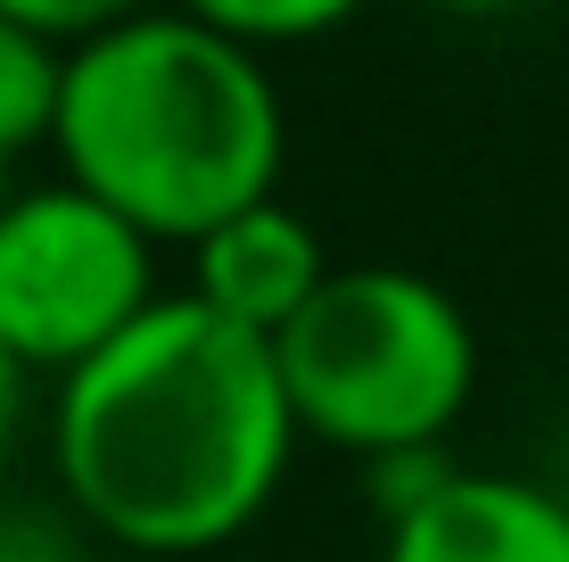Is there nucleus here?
<instances>
[{"mask_svg": "<svg viewBox=\"0 0 569 562\" xmlns=\"http://www.w3.org/2000/svg\"><path fill=\"white\" fill-rule=\"evenodd\" d=\"M380 562H569V496L512 472H446L388 521Z\"/></svg>", "mask_w": 569, "mask_h": 562, "instance_id": "5", "label": "nucleus"}, {"mask_svg": "<svg viewBox=\"0 0 569 562\" xmlns=\"http://www.w3.org/2000/svg\"><path fill=\"white\" fill-rule=\"evenodd\" d=\"M0 562H74V546L33 521H0Z\"/></svg>", "mask_w": 569, "mask_h": 562, "instance_id": "11", "label": "nucleus"}, {"mask_svg": "<svg viewBox=\"0 0 569 562\" xmlns=\"http://www.w3.org/2000/svg\"><path fill=\"white\" fill-rule=\"evenodd\" d=\"M58 91H67V42H50V33L0 17V166L50 149Z\"/></svg>", "mask_w": 569, "mask_h": 562, "instance_id": "7", "label": "nucleus"}, {"mask_svg": "<svg viewBox=\"0 0 569 562\" xmlns=\"http://www.w3.org/2000/svg\"><path fill=\"white\" fill-rule=\"evenodd\" d=\"M132 9H149V0H0V17H17V26H33V33H50V42H91L100 26H116V17H132Z\"/></svg>", "mask_w": 569, "mask_h": 562, "instance_id": "9", "label": "nucleus"}, {"mask_svg": "<svg viewBox=\"0 0 569 562\" xmlns=\"http://www.w3.org/2000/svg\"><path fill=\"white\" fill-rule=\"evenodd\" d=\"M26 390H33V373H26V364H17V347L0 339V463H9L17 431H26Z\"/></svg>", "mask_w": 569, "mask_h": 562, "instance_id": "10", "label": "nucleus"}, {"mask_svg": "<svg viewBox=\"0 0 569 562\" xmlns=\"http://www.w3.org/2000/svg\"><path fill=\"white\" fill-rule=\"evenodd\" d=\"M0 199H9V166H0Z\"/></svg>", "mask_w": 569, "mask_h": 562, "instance_id": "13", "label": "nucleus"}, {"mask_svg": "<svg viewBox=\"0 0 569 562\" xmlns=\"http://www.w3.org/2000/svg\"><path fill=\"white\" fill-rule=\"evenodd\" d=\"M182 9H199L207 26L240 33L257 50H281V42H313V33L347 26L363 0H182Z\"/></svg>", "mask_w": 569, "mask_h": 562, "instance_id": "8", "label": "nucleus"}, {"mask_svg": "<svg viewBox=\"0 0 569 562\" xmlns=\"http://www.w3.org/2000/svg\"><path fill=\"white\" fill-rule=\"evenodd\" d=\"M322 282H330L322 240H313V224L289 216L281 199H257V207H240V216H223L207 240H190V289H199L207 306H223L231 323L264 332V339L281 332Z\"/></svg>", "mask_w": 569, "mask_h": 562, "instance_id": "6", "label": "nucleus"}, {"mask_svg": "<svg viewBox=\"0 0 569 562\" xmlns=\"http://www.w3.org/2000/svg\"><path fill=\"white\" fill-rule=\"evenodd\" d=\"M298 438L272 339L199 289L157 298L50 390L58 496L124 554H214L257 530Z\"/></svg>", "mask_w": 569, "mask_h": 562, "instance_id": "1", "label": "nucleus"}, {"mask_svg": "<svg viewBox=\"0 0 569 562\" xmlns=\"http://www.w3.org/2000/svg\"><path fill=\"white\" fill-rule=\"evenodd\" d=\"M429 9H455V17H496V9H520V0H429Z\"/></svg>", "mask_w": 569, "mask_h": 562, "instance_id": "12", "label": "nucleus"}, {"mask_svg": "<svg viewBox=\"0 0 569 562\" xmlns=\"http://www.w3.org/2000/svg\"><path fill=\"white\" fill-rule=\"evenodd\" d=\"M298 431L330 455L438 447L479 390V332L455 289L405 265H330L298 315L272 332Z\"/></svg>", "mask_w": 569, "mask_h": 562, "instance_id": "3", "label": "nucleus"}, {"mask_svg": "<svg viewBox=\"0 0 569 562\" xmlns=\"http://www.w3.org/2000/svg\"><path fill=\"white\" fill-rule=\"evenodd\" d=\"M157 231L83 190L74 174L0 199V339L26 373H74L91 347L141 323L157 289Z\"/></svg>", "mask_w": 569, "mask_h": 562, "instance_id": "4", "label": "nucleus"}, {"mask_svg": "<svg viewBox=\"0 0 569 562\" xmlns=\"http://www.w3.org/2000/svg\"><path fill=\"white\" fill-rule=\"evenodd\" d=\"M50 158L141 231L190 248L223 216L272 199L289 116L257 42L182 0H149L67 50Z\"/></svg>", "mask_w": 569, "mask_h": 562, "instance_id": "2", "label": "nucleus"}]
</instances>
